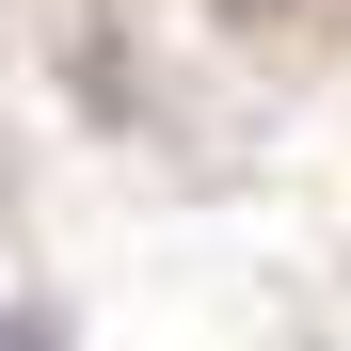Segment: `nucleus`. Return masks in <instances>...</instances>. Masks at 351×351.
<instances>
[{
	"label": "nucleus",
	"mask_w": 351,
	"mask_h": 351,
	"mask_svg": "<svg viewBox=\"0 0 351 351\" xmlns=\"http://www.w3.org/2000/svg\"><path fill=\"white\" fill-rule=\"evenodd\" d=\"M0 351H64V319L48 304H0Z\"/></svg>",
	"instance_id": "obj_1"
}]
</instances>
